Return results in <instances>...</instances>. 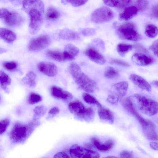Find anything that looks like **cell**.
<instances>
[{"mask_svg": "<svg viewBox=\"0 0 158 158\" xmlns=\"http://www.w3.org/2000/svg\"><path fill=\"white\" fill-rule=\"evenodd\" d=\"M70 73L75 82L79 87L87 93H93L97 88L95 82L84 73L80 67L73 62L69 67Z\"/></svg>", "mask_w": 158, "mask_h": 158, "instance_id": "cell-1", "label": "cell"}, {"mask_svg": "<svg viewBox=\"0 0 158 158\" xmlns=\"http://www.w3.org/2000/svg\"><path fill=\"white\" fill-rule=\"evenodd\" d=\"M37 120L30 122L26 124L17 122L15 124L10 132L11 141L15 143L24 142L38 125Z\"/></svg>", "mask_w": 158, "mask_h": 158, "instance_id": "cell-2", "label": "cell"}, {"mask_svg": "<svg viewBox=\"0 0 158 158\" xmlns=\"http://www.w3.org/2000/svg\"><path fill=\"white\" fill-rule=\"evenodd\" d=\"M135 107L142 113L149 116L156 114L158 111L157 102L139 94H135L129 98Z\"/></svg>", "mask_w": 158, "mask_h": 158, "instance_id": "cell-3", "label": "cell"}, {"mask_svg": "<svg viewBox=\"0 0 158 158\" xmlns=\"http://www.w3.org/2000/svg\"><path fill=\"white\" fill-rule=\"evenodd\" d=\"M44 11V5L42 3L32 7L27 12L30 18L29 30L31 34H36L40 29L43 22V15Z\"/></svg>", "mask_w": 158, "mask_h": 158, "instance_id": "cell-4", "label": "cell"}, {"mask_svg": "<svg viewBox=\"0 0 158 158\" xmlns=\"http://www.w3.org/2000/svg\"><path fill=\"white\" fill-rule=\"evenodd\" d=\"M116 33L118 37L123 39L137 41L141 39L135 25L130 22L123 23L117 28Z\"/></svg>", "mask_w": 158, "mask_h": 158, "instance_id": "cell-5", "label": "cell"}, {"mask_svg": "<svg viewBox=\"0 0 158 158\" xmlns=\"http://www.w3.org/2000/svg\"><path fill=\"white\" fill-rule=\"evenodd\" d=\"M120 102L124 109L136 118L141 124L142 128L150 124L151 121L145 119L139 114L129 98H121Z\"/></svg>", "mask_w": 158, "mask_h": 158, "instance_id": "cell-6", "label": "cell"}, {"mask_svg": "<svg viewBox=\"0 0 158 158\" xmlns=\"http://www.w3.org/2000/svg\"><path fill=\"white\" fill-rule=\"evenodd\" d=\"M114 15L110 8L105 6L100 7L94 10L91 15V21L96 23H101L111 20Z\"/></svg>", "mask_w": 158, "mask_h": 158, "instance_id": "cell-7", "label": "cell"}, {"mask_svg": "<svg viewBox=\"0 0 158 158\" xmlns=\"http://www.w3.org/2000/svg\"><path fill=\"white\" fill-rule=\"evenodd\" d=\"M69 152L71 157L75 158H99V154L97 152L80 146L77 144L72 145Z\"/></svg>", "mask_w": 158, "mask_h": 158, "instance_id": "cell-8", "label": "cell"}, {"mask_svg": "<svg viewBox=\"0 0 158 158\" xmlns=\"http://www.w3.org/2000/svg\"><path fill=\"white\" fill-rule=\"evenodd\" d=\"M51 42L49 36L46 35H41L34 38L30 41L28 48L33 52L40 51L48 47Z\"/></svg>", "mask_w": 158, "mask_h": 158, "instance_id": "cell-9", "label": "cell"}, {"mask_svg": "<svg viewBox=\"0 0 158 158\" xmlns=\"http://www.w3.org/2000/svg\"><path fill=\"white\" fill-rule=\"evenodd\" d=\"M37 68L40 72L49 77H54L58 72L56 66L50 62H41L38 64Z\"/></svg>", "mask_w": 158, "mask_h": 158, "instance_id": "cell-10", "label": "cell"}, {"mask_svg": "<svg viewBox=\"0 0 158 158\" xmlns=\"http://www.w3.org/2000/svg\"><path fill=\"white\" fill-rule=\"evenodd\" d=\"M132 61L139 66H146L151 64L154 62L153 58L141 53L134 54L131 57Z\"/></svg>", "mask_w": 158, "mask_h": 158, "instance_id": "cell-11", "label": "cell"}, {"mask_svg": "<svg viewBox=\"0 0 158 158\" xmlns=\"http://www.w3.org/2000/svg\"><path fill=\"white\" fill-rule=\"evenodd\" d=\"M50 93L53 98L59 99L69 100L73 97L72 95L70 93L55 85L51 87Z\"/></svg>", "mask_w": 158, "mask_h": 158, "instance_id": "cell-12", "label": "cell"}, {"mask_svg": "<svg viewBox=\"0 0 158 158\" xmlns=\"http://www.w3.org/2000/svg\"><path fill=\"white\" fill-rule=\"evenodd\" d=\"M84 53L91 60L96 63L103 64L106 62V59L104 57L94 48H88Z\"/></svg>", "mask_w": 158, "mask_h": 158, "instance_id": "cell-13", "label": "cell"}, {"mask_svg": "<svg viewBox=\"0 0 158 158\" xmlns=\"http://www.w3.org/2000/svg\"><path fill=\"white\" fill-rule=\"evenodd\" d=\"M129 78L134 84L140 89L148 92L151 91L150 85L141 76L132 74L130 76Z\"/></svg>", "mask_w": 158, "mask_h": 158, "instance_id": "cell-14", "label": "cell"}, {"mask_svg": "<svg viewBox=\"0 0 158 158\" xmlns=\"http://www.w3.org/2000/svg\"><path fill=\"white\" fill-rule=\"evenodd\" d=\"M128 84L127 81H123L114 84L111 88V93L122 98L126 94L128 88Z\"/></svg>", "mask_w": 158, "mask_h": 158, "instance_id": "cell-15", "label": "cell"}, {"mask_svg": "<svg viewBox=\"0 0 158 158\" xmlns=\"http://www.w3.org/2000/svg\"><path fill=\"white\" fill-rule=\"evenodd\" d=\"M68 108L71 113L81 118L85 107L82 102L77 100L70 102L68 104Z\"/></svg>", "mask_w": 158, "mask_h": 158, "instance_id": "cell-16", "label": "cell"}, {"mask_svg": "<svg viewBox=\"0 0 158 158\" xmlns=\"http://www.w3.org/2000/svg\"><path fill=\"white\" fill-rule=\"evenodd\" d=\"M4 20L6 24L10 27L19 25L22 23L23 20L22 17L15 12H10Z\"/></svg>", "mask_w": 158, "mask_h": 158, "instance_id": "cell-17", "label": "cell"}, {"mask_svg": "<svg viewBox=\"0 0 158 158\" xmlns=\"http://www.w3.org/2000/svg\"><path fill=\"white\" fill-rule=\"evenodd\" d=\"M98 112L99 116L102 120L110 124L114 123V115L109 109L101 106L98 107Z\"/></svg>", "mask_w": 158, "mask_h": 158, "instance_id": "cell-18", "label": "cell"}, {"mask_svg": "<svg viewBox=\"0 0 158 158\" xmlns=\"http://www.w3.org/2000/svg\"><path fill=\"white\" fill-rule=\"evenodd\" d=\"M63 52L65 60H71L78 54L79 50L75 46L69 44L65 46Z\"/></svg>", "mask_w": 158, "mask_h": 158, "instance_id": "cell-19", "label": "cell"}, {"mask_svg": "<svg viewBox=\"0 0 158 158\" xmlns=\"http://www.w3.org/2000/svg\"><path fill=\"white\" fill-rule=\"evenodd\" d=\"M92 140L95 147L99 151L106 152L110 150L113 147L114 142L109 140L104 143H101L99 140L95 137L92 138Z\"/></svg>", "mask_w": 158, "mask_h": 158, "instance_id": "cell-20", "label": "cell"}, {"mask_svg": "<svg viewBox=\"0 0 158 158\" xmlns=\"http://www.w3.org/2000/svg\"><path fill=\"white\" fill-rule=\"evenodd\" d=\"M59 37L61 39L67 40H78L80 38L77 32L68 29L61 30L59 33Z\"/></svg>", "mask_w": 158, "mask_h": 158, "instance_id": "cell-21", "label": "cell"}, {"mask_svg": "<svg viewBox=\"0 0 158 158\" xmlns=\"http://www.w3.org/2000/svg\"><path fill=\"white\" fill-rule=\"evenodd\" d=\"M138 9L135 6L127 7L124 11L121 13L119 19L121 21H127L135 17L137 14Z\"/></svg>", "mask_w": 158, "mask_h": 158, "instance_id": "cell-22", "label": "cell"}, {"mask_svg": "<svg viewBox=\"0 0 158 158\" xmlns=\"http://www.w3.org/2000/svg\"><path fill=\"white\" fill-rule=\"evenodd\" d=\"M16 38V35L13 31L6 28H0V38L6 42L11 43Z\"/></svg>", "mask_w": 158, "mask_h": 158, "instance_id": "cell-23", "label": "cell"}, {"mask_svg": "<svg viewBox=\"0 0 158 158\" xmlns=\"http://www.w3.org/2000/svg\"><path fill=\"white\" fill-rule=\"evenodd\" d=\"M45 54L48 57L55 61L58 62L65 61L63 52L48 50L46 51Z\"/></svg>", "mask_w": 158, "mask_h": 158, "instance_id": "cell-24", "label": "cell"}, {"mask_svg": "<svg viewBox=\"0 0 158 158\" xmlns=\"http://www.w3.org/2000/svg\"><path fill=\"white\" fill-rule=\"evenodd\" d=\"M11 81L8 75L4 71L0 70V84L3 89L7 90V86L10 84Z\"/></svg>", "mask_w": 158, "mask_h": 158, "instance_id": "cell-25", "label": "cell"}, {"mask_svg": "<svg viewBox=\"0 0 158 158\" xmlns=\"http://www.w3.org/2000/svg\"><path fill=\"white\" fill-rule=\"evenodd\" d=\"M132 49V45L125 43H120L117 47V50L118 54L123 56Z\"/></svg>", "mask_w": 158, "mask_h": 158, "instance_id": "cell-26", "label": "cell"}, {"mask_svg": "<svg viewBox=\"0 0 158 158\" xmlns=\"http://www.w3.org/2000/svg\"><path fill=\"white\" fill-rule=\"evenodd\" d=\"M94 116L95 113L92 108L90 107H85L81 118L85 121L90 122L93 120Z\"/></svg>", "mask_w": 158, "mask_h": 158, "instance_id": "cell-27", "label": "cell"}, {"mask_svg": "<svg viewBox=\"0 0 158 158\" xmlns=\"http://www.w3.org/2000/svg\"><path fill=\"white\" fill-rule=\"evenodd\" d=\"M157 27L155 25L150 24L146 26L145 34L148 37L154 38L156 37L158 34Z\"/></svg>", "mask_w": 158, "mask_h": 158, "instance_id": "cell-28", "label": "cell"}, {"mask_svg": "<svg viewBox=\"0 0 158 158\" xmlns=\"http://www.w3.org/2000/svg\"><path fill=\"white\" fill-rule=\"evenodd\" d=\"M45 15L48 19L55 20L59 18L60 14L56 8L53 7H50L47 9Z\"/></svg>", "mask_w": 158, "mask_h": 158, "instance_id": "cell-29", "label": "cell"}, {"mask_svg": "<svg viewBox=\"0 0 158 158\" xmlns=\"http://www.w3.org/2000/svg\"><path fill=\"white\" fill-rule=\"evenodd\" d=\"M36 75L32 72L28 73L24 78V81L30 87H34L36 85Z\"/></svg>", "mask_w": 158, "mask_h": 158, "instance_id": "cell-30", "label": "cell"}, {"mask_svg": "<svg viewBox=\"0 0 158 158\" xmlns=\"http://www.w3.org/2000/svg\"><path fill=\"white\" fill-rule=\"evenodd\" d=\"M82 98L84 101L88 104L95 105L98 108L102 106L101 105L94 97L88 93H84Z\"/></svg>", "mask_w": 158, "mask_h": 158, "instance_id": "cell-31", "label": "cell"}, {"mask_svg": "<svg viewBox=\"0 0 158 158\" xmlns=\"http://www.w3.org/2000/svg\"><path fill=\"white\" fill-rule=\"evenodd\" d=\"M41 96L39 94L34 92H31L27 98V103L30 105L38 103L42 100Z\"/></svg>", "mask_w": 158, "mask_h": 158, "instance_id": "cell-32", "label": "cell"}, {"mask_svg": "<svg viewBox=\"0 0 158 158\" xmlns=\"http://www.w3.org/2000/svg\"><path fill=\"white\" fill-rule=\"evenodd\" d=\"M104 75L105 77L109 79H114L119 76L118 72L111 67H108L105 70Z\"/></svg>", "mask_w": 158, "mask_h": 158, "instance_id": "cell-33", "label": "cell"}, {"mask_svg": "<svg viewBox=\"0 0 158 158\" xmlns=\"http://www.w3.org/2000/svg\"><path fill=\"white\" fill-rule=\"evenodd\" d=\"M46 111L47 109L43 106L40 105L35 107L34 110L35 113L34 120H37V118L44 115L46 113Z\"/></svg>", "mask_w": 158, "mask_h": 158, "instance_id": "cell-34", "label": "cell"}, {"mask_svg": "<svg viewBox=\"0 0 158 158\" xmlns=\"http://www.w3.org/2000/svg\"><path fill=\"white\" fill-rule=\"evenodd\" d=\"M3 65L6 70L10 72L16 70L18 67V64L14 61L5 62L3 63Z\"/></svg>", "mask_w": 158, "mask_h": 158, "instance_id": "cell-35", "label": "cell"}, {"mask_svg": "<svg viewBox=\"0 0 158 158\" xmlns=\"http://www.w3.org/2000/svg\"><path fill=\"white\" fill-rule=\"evenodd\" d=\"M136 7L138 10H145L147 8L148 2L147 0H137L135 2Z\"/></svg>", "mask_w": 158, "mask_h": 158, "instance_id": "cell-36", "label": "cell"}, {"mask_svg": "<svg viewBox=\"0 0 158 158\" xmlns=\"http://www.w3.org/2000/svg\"><path fill=\"white\" fill-rule=\"evenodd\" d=\"M10 121L8 118H5L0 121V135L4 134L9 124Z\"/></svg>", "mask_w": 158, "mask_h": 158, "instance_id": "cell-37", "label": "cell"}, {"mask_svg": "<svg viewBox=\"0 0 158 158\" xmlns=\"http://www.w3.org/2000/svg\"><path fill=\"white\" fill-rule=\"evenodd\" d=\"M73 6L77 7L85 4L88 0H65Z\"/></svg>", "mask_w": 158, "mask_h": 158, "instance_id": "cell-38", "label": "cell"}, {"mask_svg": "<svg viewBox=\"0 0 158 158\" xmlns=\"http://www.w3.org/2000/svg\"><path fill=\"white\" fill-rule=\"evenodd\" d=\"M119 98L117 95L110 93L107 97V100L109 103L114 104L118 102Z\"/></svg>", "mask_w": 158, "mask_h": 158, "instance_id": "cell-39", "label": "cell"}, {"mask_svg": "<svg viewBox=\"0 0 158 158\" xmlns=\"http://www.w3.org/2000/svg\"><path fill=\"white\" fill-rule=\"evenodd\" d=\"M111 64H116L123 67H127L129 66V64L125 62L118 59H113L110 61Z\"/></svg>", "mask_w": 158, "mask_h": 158, "instance_id": "cell-40", "label": "cell"}, {"mask_svg": "<svg viewBox=\"0 0 158 158\" xmlns=\"http://www.w3.org/2000/svg\"><path fill=\"white\" fill-rule=\"evenodd\" d=\"M158 41L157 40H155L149 47V49L157 57L158 56Z\"/></svg>", "mask_w": 158, "mask_h": 158, "instance_id": "cell-41", "label": "cell"}, {"mask_svg": "<svg viewBox=\"0 0 158 158\" xmlns=\"http://www.w3.org/2000/svg\"><path fill=\"white\" fill-rule=\"evenodd\" d=\"M103 1L106 5L110 7H116L118 4V0H103Z\"/></svg>", "mask_w": 158, "mask_h": 158, "instance_id": "cell-42", "label": "cell"}, {"mask_svg": "<svg viewBox=\"0 0 158 158\" xmlns=\"http://www.w3.org/2000/svg\"><path fill=\"white\" fill-rule=\"evenodd\" d=\"M81 32L84 36H88L93 35L95 33V31L92 29L87 28L83 29Z\"/></svg>", "mask_w": 158, "mask_h": 158, "instance_id": "cell-43", "label": "cell"}, {"mask_svg": "<svg viewBox=\"0 0 158 158\" xmlns=\"http://www.w3.org/2000/svg\"><path fill=\"white\" fill-rule=\"evenodd\" d=\"M120 156L121 158H131L133 157V155L131 152L124 151L120 153Z\"/></svg>", "mask_w": 158, "mask_h": 158, "instance_id": "cell-44", "label": "cell"}, {"mask_svg": "<svg viewBox=\"0 0 158 158\" xmlns=\"http://www.w3.org/2000/svg\"><path fill=\"white\" fill-rule=\"evenodd\" d=\"M151 16L152 18L157 19L158 18V6L154 5L152 7Z\"/></svg>", "mask_w": 158, "mask_h": 158, "instance_id": "cell-45", "label": "cell"}, {"mask_svg": "<svg viewBox=\"0 0 158 158\" xmlns=\"http://www.w3.org/2000/svg\"><path fill=\"white\" fill-rule=\"evenodd\" d=\"M10 12L7 9H0V18L5 19L10 13Z\"/></svg>", "mask_w": 158, "mask_h": 158, "instance_id": "cell-46", "label": "cell"}, {"mask_svg": "<svg viewBox=\"0 0 158 158\" xmlns=\"http://www.w3.org/2000/svg\"><path fill=\"white\" fill-rule=\"evenodd\" d=\"M60 112L59 109L56 107H54L51 109L48 112V114L52 116H55L58 114Z\"/></svg>", "mask_w": 158, "mask_h": 158, "instance_id": "cell-47", "label": "cell"}, {"mask_svg": "<svg viewBox=\"0 0 158 158\" xmlns=\"http://www.w3.org/2000/svg\"><path fill=\"white\" fill-rule=\"evenodd\" d=\"M70 157L66 153L62 152H59L55 154L53 158H69Z\"/></svg>", "mask_w": 158, "mask_h": 158, "instance_id": "cell-48", "label": "cell"}, {"mask_svg": "<svg viewBox=\"0 0 158 158\" xmlns=\"http://www.w3.org/2000/svg\"><path fill=\"white\" fill-rule=\"evenodd\" d=\"M132 1L133 0H118V4L122 6H127L130 5Z\"/></svg>", "mask_w": 158, "mask_h": 158, "instance_id": "cell-49", "label": "cell"}, {"mask_svg": "<svg viewBox=\"0 0 158 158\" xmlns=\"http://www.w3.org/2000/svg\"><path fill=\"white\" fill-rule=\"evenodd\" d=\"M151 148L155 150H158V143L155 142H152L150 143Z\"/></svg>", "mask_w": 158, "mask_h": 158, "instance_id": "cell-50", "label": "cell"}, {"mask_svg": "<svg viewBox=\"0 0 158 158\" xmlns=\"http://www.w3.org/2000/svg\"><path fill=\"white\" fill-rule=\"evenodd\" d=\"M84 147L90 150H92L94 148L93 145L89 143H85L84 145Z\"/></svg>", "mask_w": 158, "mask_h": 158, "instance_id": "cell-51", "label": "cell"}, {"mask_svg": "<svg viewBox=\"0 0 158 158\" xmlns=\"http://www.w3.org/2000/svg\"><path fill=\"white\" fill-rule=\"evenodd\" d=\"M152 84L154 87L156 88L158 87V81H154L152 83Z\"/></svg>", "mask_w": 158, "mask_h": 158, "instance_id": "cell-52", "label": "cell"}, {"mask_svg": "<svg viewBox=\"0 0 158 158\" xmlns=\"http://www.w3.org/2000/svg\"><path fill=\"white\" fill-rule=\"evenodd\" d=\"M6 52V50L4 48H0V53H2Z\"/></svg>", "mask_w": 158, "mask_h": 158, "instance_id": "cell-53", "label": "cell"}, {"mask_svg": "<svg viewBox=\"0 0 158 158\" xmlns=\"http://www.w3.org/2000/svg\"><path fill=\"white\" fill-rule=\"evenodd\" d=\"M108 157V158H109V157L112 158H112H114V157H114V156H108V157Z\"/></svg>", "mask_w": 158, "mask_h": 158, "instance_id": "cell-54", "label": "cell"}, {"mask_svg": "<svg viewBox=\"0 0 158 158\" xmlns=\"http://www.w3.org/2000/svg\"><path fill=\"white\" fill-rule=\"evenodd\" d=\"M1 97L0 96V101H1Z\"/></svg>", "mask_w": 158, "mask_h": 158, "instance_id": "cell-55", "label": "cell"}]
</instances>
